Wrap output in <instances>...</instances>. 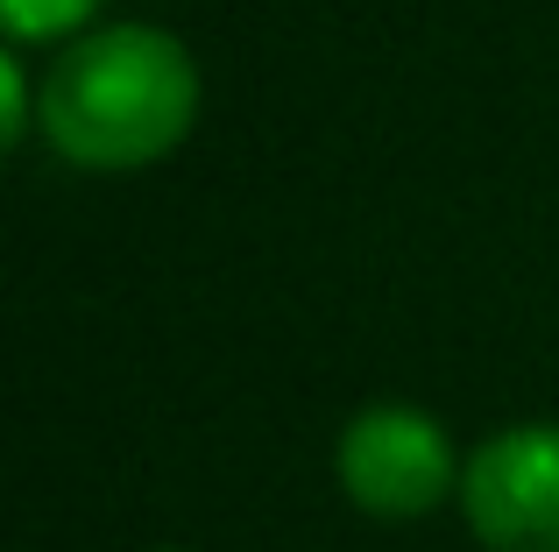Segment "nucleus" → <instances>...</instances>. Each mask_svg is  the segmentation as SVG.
<instances>
[{
  "mask_svg": "<svg viewBox=\"0 0 559 552\" xmlns=\"http://www.w3.org/2000/svg\"><path fill=\"white\" fill-rule=\"evenodd\" d=\"M205 79L191 50L156 22H93L57 43L36 85V128L57 164L85 178H128L164 164L199 128Z\"/></svg>",
  "mask_w": 559,
  "mask_h": 552,
  "instance_id": "obj_1",
  "label": "nucleus"
},
{
  "mask_svg": "<svg viewBox=\"0 0 559 552\" xmlns=\"http://www.w3.org/2000/svg\"><path fill=\"white\" fill-rule=\"evenodd\" d=\"M461 460L432 411L418 404H361L355 418L333 440V475H341V496L355 503L376 525H418L432 517L447 496H461Z\"/></svg>",
  "mask_w": 559,
  "mask_h": 552,
  "instance_id": "obj_2",
  "label": "nucleus"
},
{
  "mask_svg": "<svg viewBox=\"0 0 559 552\" xmlns=\"http://www.w3.org/2000/svg\"><path fill=\"white\" fill-rule=\"evenodd\" d=\"M461 517L489 552H559V418H524L467 446Z\"/></svg>",
  "mask_w": 559,
  "mask_h": 552,
  "instance_id": "obj_3",
  "label": "nucleus"
},
{
  "mask_svg": "<svg viewBox=\"0 0 559 552\" xmlns=\"http://www.w3.org/2000/svg\"><path fill=\"white\" fill-rule=\"evenodd\" d=\"M99 14V0H0V22H8V36L22 43H71L85 36Z\"/></svg>",
  "mask_w": 559,
  "mask_h": 552,
  "instance_id": "obj_4",
  "label": "nucleus"
},
{
  "mask_svg": "<svg viewBox=\"0 0 559 552\" xmlns=\"http://www.w3.org/2000/svg\"><path fill=\"white\" fill-rule=\"evenodd\" d=\"M36 128V93H28V71H22V43L0 50V142L22 149V135Z\"/></svg>",
  "mask_w": 559,
  "mask_h": 552,
  "instance_id": "obj_5",
  "label": "nucleus"
},
{
  "mask_svg": "<svg viewBox=\"0 0 559 552\" xmlns=\"http://www.w3.org/2000/svg\"><path fill=\"white\" fill-rule=\"evenodd\" d=\"M150 552H199V545H150Z\"/></svg>",
  "mask_w": 559,
  "mask_h": 552,
  "instance_id": "obj_6",
  "label": "nucleus"
}]
</instances>
